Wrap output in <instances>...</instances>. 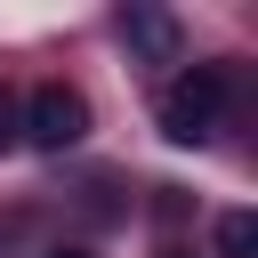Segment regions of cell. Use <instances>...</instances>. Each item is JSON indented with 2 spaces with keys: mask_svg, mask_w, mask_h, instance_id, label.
I'll list each match as a JSON object with an SVG mask.
<instances>
[{
  "mask_svg": "<svg viewBox=\"0 0 258 258\" xmlns=\"http://www.w3.org/2000/svg\"><path fill=\"white\" fill-rule=\"evenodd\" d=\"M226 97H234V73H226V64H185V73L161 89V137H169V145H210Z\"/></svg>",
  "mask_w": 258,
  "mask_h": 258,
  "instance_id": "6da1fadb",
  "label": "cell"
},
{
  "mask_svg": "<svg viewBox=\"0 0 258 258\" xmlns=\"http://www.w3.org/2000/svg\"><path fill=\"white\" fill-rule=\"evenodd\" d=\"M89 137V97L73 89V81H40L32 97H24V145H40V153H73Z\"/></svg>",
  "mask_w": 258,
  "mask_h": 258,
  "instance_id": "7a4b0ae2",
  "label": "cell"
},
{
  "mask_svg": "<svg viewBox=\"0 0 258 258\" xmlns=\"http://www.w3.org/2000/svg\"><path fill=\"white\" fill-rule=\"evenodd\" d=\"M121 40H129L137 56H153V64H169V56H177V16H161V8H129V16H121Z\"/></svg>",
  "mask_w": 258,
  "mask_h": 258,
  "instance_id": "3957f363",
  "label": "cell"
},
{
  "mask_svg": "<svg viewBox=\"0 0 258 258\" xmlns=\"http://www.w3.org/2000/svg\"><path fill=\"white\" fill-rule=\"evenodd\" d=\"M218 258H258V218L250 210H226L218 218Z\"/></svg>",
  "mask_w": 258,
  "mask_h": 258,
  "instance_id": "277c9868",
  "label": "cell"
},
{
  "mask_svg": "<svg viewBox=\"0 0 258 258\" xmlns=\"http://www.w3.org/2000/svg\"><path fill=\"white\" fill-rule=\"evenodd\" d=\"M16 145H24V97L0 81V153H16Z\"/></svg>",
  "mask_w": 258,
  "mask_h": 258,
  "instance_id": "5b68a950",
  "label": "cell"
},
{
  "mask_svg": "<svg viewBox=\"0 0 258 258\" xmlns=\"http://www.w3.org/2000/svg\"><path fill=\"white\" fill-rule=\"evenodd\" d=\"M48 258H97V250H81V242H64V250H48Z\"/></svg>",
  "mask_w": 258,
  "mask_h": 258,
  "instance_id": "8992f818",
  "label": "cell"
}]
</instances>
